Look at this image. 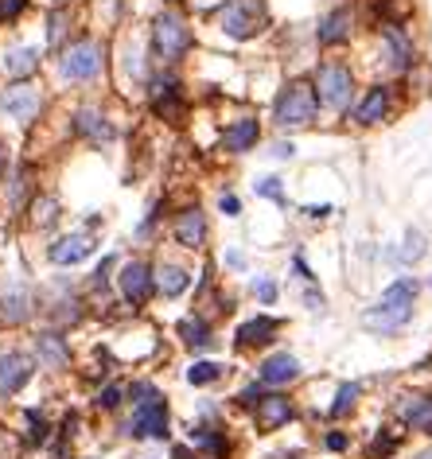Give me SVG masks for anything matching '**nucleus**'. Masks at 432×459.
<instances>
[{"instance_id":"nucleus-27","label":"nucleus","mask_w":432,"mask_h":459,"mask_svg":"<svg viewBox=\"0 0 432 459\" xmlns=\"http://www.w3.org/2000/svg\"><path fill=\"white\" fill-rule=\"evenodd\" d=\"M300 378V358L292 350H273L258 363V382L265 389H289Z\"/></svg>"},{"instance_id":"nucleus-51","label":"nucleus","mask_w":432,"mask_h":459,"mask_svg":"<svg viewBox=\"0 0 432 459\" xmlns=\"http://www.w3.org/2000/svg\"><path fill=\"white\" fill-rule=\"evenodd\" d=\"M323 444H328V452H347L351 436L347 432H328V436H323Z\"/></svg>"},{"instance_id":"nucleus-5","label":"nucleus","mask_w":432,"mask_h":459,"mask_svg":"<svg viewBox=\"0 0 432 459\" xmlns=\"http://www.w3.org/2000/svg\"><path fill=\"white\" fill-rule=\"evenodd\" d=\"M417 296H420V280L417 277H397L378 292V300L370 308H362L359 324L370 335H397L401 327H409L417 311Z\"/></svg>"},{"instance_id":"nucleus-40","label":"nucleus","mask_w":432,"mask_h":459,"mask_svg":"<svg viewBox=\"0 0 432 459\" xmlns=\"http://www.w3.org/2000/svg\"><path fill=\"white\" fill-rule=\"evenodd\" d=\"M125 402H129V386H125V382H105L94 394V405L102 409V413H113V409H121Z\"/></svg>"},{"instance_id":"nucleus-10","label":"nucleus","mask_w":432,"mask_h":459,"mask_svg":"<svg viewBox=\"0 0 432 459\" xmlns=\"http://www.w3.org/2000/svg\"><path fill=\"white\" fill-rule=\"evenodd\" d=\"M144 105L156 121H168V125H180L183 117L191 113V94H188V82L175 66H156V74L149 78L144 86Z\"/></svg>"},{"instance_id":"nucleus-30","label":"nucleus","mask_w":432,"mask_h":459,"mask_svg":"<svg viewBox=\"0 0 432 459\" xmlns=\"http://www.w3.org/2000/svg\"><path fill=\"white\" fill-rule=\"evenodd\" d=\"M172 203H168V195H156V199L149 203V210H144V218L136 222V230H133V241L141 249H149V246H156L160 241V233H164V222L172 218Z\"/></svg>"},{"instance_id":"nucleus-29","label":"nucleus","mask_w":432,"mask_h":459,"mask_svg":"<svg viewBox=\"0 0 432 459\" xmlns=\"http://www.w3.org/2000/svg\"><path fill=\"white\" fill-rule=\"evenodd\" d=\"M394 413H397V421L405 428L432 436V394H401Z\"/></svg>"},{"instance_id":"nucleus-16","label":"nucleus","mask_w":432,"mask_h":459,"mask_svg":"<svg viewBox=\"0 0 432 459\" xmlns=\"http://www.w3.org/2000/svg\"><path fill=\"white\" fill-rule=\"evenodd\" d=\"M168 241L180 253H195V257L207 253V246H211V218H207V210H203L199 199H188V203H180V207L172 210Z\"/></svg>"},{"instance_id":"nucleus-34","label":"nucleus","mask_w":432,"mask_h":459,"mask_svg":"<svg viewBox=\"0 0 432 459\" xmlns=\"http://www.w3.org/2000/svg\"><path fill=\"white\" fill-rule=\"evenodd\" d=\"M188 444L195 448V452H203L207 459H226V452H230L226 432L222 428H214V425H195L188 432Z\"/></svg>"},{"instance_id":"nucleus-17","label":"nucleus","mask_w":432,"mask_h":459,"mask_svg":"<svg viewBox=\"0 0 432 459\" xmlns=\"http://www.w3.org/2000/svg\"><path fill=\"white\" fill-rule=\"evenodd\" d=\"M97 246H102V241H97V233H90V230H63L43 246V257L51 269H74V265H82V261H90Z\"/></svg>"},{"instance_id":"nucleus-36","label":"nucleus","mask_w":432,"mask_h":459,"mask_svg":"<svg viewBox=\"0 0 432 459\" xmlns=\"http://www.w3.org/2000/svg\"><path fill=\"white\" fill-rule=\"evenodd\" d=\"M226 374H230V366L219 363V358H195V363H191L188 370H183V378H188V386H195V389L222 382Z\"/></svg>"},{"instance_id":"nucleus-35","label":"nucleus","mask_w":432,"mask_h":459,"mask_svg":"<svg viewBox=\"0 0 432 459\" xmlns=\"http://www.w3.org/2000/svg\"><path fill=\"white\" fill-rule=\"evenodd\" d=\"M117 265H121V257L117 253H102V257L94 261V269H90V277H86V285H82V292H86V300H97V296H105V288L113 285V277H117Z\"/></svg>"},{"instance_id":"nucleus-12","label":"nucleus","mask_w":432,"mask_h":459,"mask_svg":"<svg viewBox=\"0 0 432 459\" xmlns=\"http://www.w3.org/2000/svg\"><path fill=\"white\" fill-rule=\"evenodd\" d=\"M113 288H117V300H121L133 316L144 311L156 300V257H149V253H129V257H121Z\"/></svg>"},{"instance_id":"nucleus-43","label":"nucleus","mask_w":432,"mask_h":459,"mask_svg":"<svg viewBox=\"0 0 432 459\" xmlns=\"http://www.w3.org/2000/svg\"><path fill=\"white\" fill-rule=\"evenodd\" d=\"M289 269H292V277L300 280V285H320V277L312 272V265H308V257H304V249H297L289 257Z\"/></svg>"},{"instance_id":"nucleus-24","label":"nucleus","mask_w":432,"mask_h":459,"mask_svg":"<svg viewBox=\"0 0 432 459\" xmlns=\"http://www.w3.org/2000/svg\"><path fill=\"white\" fill-rule=\"evenodd\" d=\"M35 355L27 350H4L0 355V397H16L35 378Z\"/></svg>"},{"instance_id":"nucleus-46","label":"nucleus","mask_w":432,"mask_h":459,"mask_svg":"<svg viewBox=\"0 0 432 459\" xmlns=\"http://www.w3.org/2000/svg\"><path fill=\"white\" fill-rule=\"evenodd\" d=\"M331 214H336V203H304L300 207V218L308 222H328Z\"/></svg>"},{"instance_id":"nucleus-7","label":"nucleus","mask_w":432,"mask_h":459,"mask_svg":"<svg viewBox=\"0 0 432 459\" xmlns=\"http://www.w3.org/2000/svg\"><path fill=\"white\" fill-rule=\"evenodd\" d=\"M156 74V58L149 51V35L133 32V27H121V35L113 39V86H121V94H141L149 78Z\"/></svg>"},{"instance_id":"nucleus-20","label":"nucleus","mask_w":432,"mask_h":459,"mask_svg":"<svg viewBox=\"0 0 432 459\" xmlns=\"http://www.w3.org/2000/svg\"><path fill=\"white\" fill-rule=\"evenodd\" d=\"M47 63L43 43H8L0 47V71L8 74V82H35L39 71Z\"/></svg>"},{"instance_id":"nucleus-53","label":"nucleus","mask_w":432,"mask_h":459,"mask_svg":"<svg viewBox=\"0 0 432 459\" xmlns=\"http://www.w3.org/2000/svg\"><path fill=\"white\" fill-rule=\"evenodd\" d=\"M160 4H164V8H180L183 0H160Z\"/></svg>"},{"instance_id":"nucleus-2","label":"nucleus","mask_w":432,"mask_h":459,"mask_svg":"<svg viewBox=\"0 0 432 459\" xmlns=\"http://www.w3.org/2000/svg\"><path fill=\"white\" fill-rule=\"evenodd\" d=\"M312 82H316V94H320V105L323 113L331 117H343L347 121V113L355 110L359 94H362V71L359 63L351 55H320L316 66H312Z\"/></svg>"},{"instance_id":"nucleus-25","label":"nucleus","mask_w":432,"mask_h":459,"mask_svg":"<svg viewBox=\"0 0 432 459\" xmlns=\"http://www.w3.org/2000/svg\"><path fill=\"white\" fill-rule=\"evenodd\" d=\"M175 339H180L183 350H191V355H203V350H211L214 343H219V335H214V324L211 316L203 308L188 311V316L175 324Z\"/></svg>"},{"instance_id":"nucleus-1","label":"nucleus","mask_w":432,"mask_h":459,"mask_svg":"<svg viewBox=\"0 0 432 459\" xmlns=\"http://www.w3.org/2000/svg\"><path fill=\"white\" fill-rule=\"evenodd\" d=\"M113 78V39L82 27L63 51H55V86L58 90H102Z\"/></svg>"},{"instance_id":"nucleus-9","label":"nucleus","mask_w":432,"mask_h":459,"mask_svg":"<svg viewBox=\"0 0 432 459\" xmlns=\"http://www.w3.org/2000/svg\"><path fill=\"white\" fill-rule=\"evenodd\" d=\"M211 24L230 43H253V39H261L269 32L273 19H269L265 0H222L211 12Z\"/></svg>"},{"instance_id":"nucleus-31","label":"nucleus","mask_w":432,"mask_h":459,"mask_svg":"<svg viewBox=\"0 0 432 459\" xmlns=\"http://www.w3.org/2000/svg\"><path fill=\"white\" fill-rule=\"evenodd\" d=\"M78 35V24H74V12L66 4H55L51 12H47V24H43V47L47 51H63L66 43Z\"/></svg>"},{"instance_id":"nucleus-37","label":"nucleus","mask_w":432,"mask_h":459,"mask_svg":"<svg viewBox=\"0 0 432 459\" xmlns=\"http://www.w3.org/2000/svg\"><path fill=\"white\" fill-rule=\"evenodd\" d=\"M250 296L258 300L261 308H273L281 300V280L273 272H253L250 277Z\"/></svg>"},{"instance_id":"nucleus-19","label":"nucleus","mask_w":432,"mask_h":459,"mask_svg":"<svg viewBox=\"0 0 432 459\" xmlns=\"http://www.w3.org/2000/svg\"><path fill=\"white\" fill-rule=\"evenodd\" d=\"M188 292H195L191 261L172 257V253H156V300L172 304V300H183Z\"/></svg>"},{"instance_id":"nucleus-22","label":"nucleus","mask_w":432,"mask_h":459,"mask_svg":"<svg viewBox=\"0 0 432 459\" xmlns=\"http://www.w3.org/2000/svg\"><path fill=\"white\" fill-rule=\"evenodd\" d=\"M250 413H253V428L258 432H277V428H289V421L297 417V405H292V397L284 389H269Z\"/></svg>"},{"instance_id":"nucleus-42","label":"nucleus","mask_w":432,"mask_h":459,"mask_svg":"<svg viewBox=\"0 0 432 459\" xmlns=\"http://www.w3.org/2000/svg\"><path fill=\"white\" fill-rule=\"evenodd\" d=\"M214 210L222 214V218H242V199H238V191H230V187H222L219 191V199H214Z\"/></svg>"},{"instance_id":"nucleus-4","label":"nucleus","mask_w":432,"mask_h":459,"mask_svg":"<svg viewBox=\"0 0 432 459\" xmlns=\"http://www.w3.org/2000/svg\"><path fill=\"white\" fill-rule=\"evenodd\" d=\"M144 35H149V51L156 58V66H175V71H180V66L199 51V32H195V24L180 12V8H160V12H152Z\"/></svg>"},{"instance_id":"nucleus-49","label":"nucleus","mask_w":432,"mask_h":459,"mask_svg":"<svg viewBox=\"0 0 432 459\" xmlns=\"http://www.w3.org/2000/svg\"><path fill=\"white\" fill-rule=\"evenodd\" d=\"M300 300H304V308H312V311H316V308H323V304H328V296H323V288H320V285H304V292H300Z\"/></svg>"},{"instance_id":"nucleus-23","label":"nucleus","mask_w":432,"mask_h":459,"mask_svg":"<svg viewBox=\"0 0 432 459\" xmlns=\"http://www.w3.org/2000/svg\"><path fill=\"white\" fill-rule=\"evenodd\" d=\"M32 350L35 363L47 370H71V339L58 327H39L32 335Z\"/></svg>"},{"instance_id":"nucleus-48","label":"nucleus","mask_w":432,"mask_h":459,"mask_svg":"<svg viewBox=\"0 0 432 459\" xmlns=\"http://www.w3.org/2000/svg\"><path fill=\"white\" fill-rule=\"evenodd\" d=\"M390 452H397V436L394 432H378V440H374V448H370V459H386Z\"/></svg>"},{"instance_id":"nucleus-50","label":"nucleus","mask_w":432,"mask_h":459,"mask_svg":"<svg viewBox=\"0 0 432 459\" xmlns=\"http://www.w3.org/2000/svg\"><path fill=\"white\" fill-rule=\"evenodd\" d=\"M269 156H273V160H297V144H292V141H273Z\"/></svg>"},{"instance_id":"nucleus-13","label":"nucleus","mask_w":432,"mask_h":459,"mask_svg":"<svg viewBox=\"0 0 432 459\" xmlns=\"http://www.w3.org/2000/svg\"><path fill=\"white\" fill-rule=\"evenodd\" d=\"M374 47H378V63H382V74L386 78H405L409 71L417 66V39L409 27L401 24H386V27H374Z\"/></svg>"},{"instance_id":"nucleus-47","label":"nucleus","mask_w":432,"mask_h":459,"mask_svg":"<svg viewBox=\"0 0 432 459\" xmlns=\"http://www.w3.org/2000/svg\"><path fill=\"white\" fill-rule=\"evenodd\" d=\"M265 394H269V389H265L261 382H258V378H253V382L250 386H245V389H238V397H234V402H238L242 409H253V405H258L261 402V397Z\"/></svg>"},{"instance_id":"nucleus-32","label":"nucleus","mask_w":432,"mask_h":459,"mask_svg":"<svg viewBox=\"0 0 432 459\" xmlns=\"http://www.w3.org/2000/svg\"><path fill=\"white\" fill-rule=\"evenodd\" d=\"M63 214H66V210H63V199H58L55 191H39L35 199H32V207H27L24 218H27V226H32V230L51 233L58 222H63Z\"/></svg>"},{"instance_id":"nucleus-44","label":"nucleus","mask_w":432,"mask_h":459,"mask_svg":"<svg viewBox=\"0 0 432 459\" xmlns=\"http://www.w3.org/2000/svg\"><path fill=\"white\" fill-rule=\"evenodd\" d=\"M27 4H32V0H0V27H12L16 19H24Z\"/></svg>"},{"instance_id":"nucleus-33","label":"nucleus","mask_w":432,"mask_h":459,"mask_svg":"<svg viewBox=\"0 0 432 459\" xmlns=\"http://www.w3.org/2000/svg\"><path fill=\"white\" fill-rule=\"evenodd\" d=\"M425 253H428V238H425V230L420 226H409L405 233H401V241L394 249H386V257L394 261V265L401 269H413L417 261H425Z\"/></svg>"},{"instance_id":"nucleus-18","label":"nucleus","mask_w":432,"mask_h":459,"mask_svg":"<svg viewBox=\"0 0 432 459\" xmlns=\"http://www.w3.org/2000/svg\"><path fill=\"white\" fill-rule=\"evenodd\" d=\"M261 136H265L261 113L242 110V113H234L230 121L222 125V133H219V152H226V156H250V152L261 149Z\"/></svg>"},{"instance_id":"nucleus-26","label":"nucleus","mask_w":432,"mask_h":459,"mask_svg":"<svg viewBox=\"0 0 432 459\" xmlns=\"http://www.w3.org/2000/svg\"><path fill=\"white\" fill-rule=\"evenodd\" d=\"M284 319L269 316V311H261V316H250L245 324H238V331H234V347L238 350H265L269 343H277Z\"/></svg>"},{"instance_id":"nucleus-21","label":"nucleus","mask_w":432,"mask_h":459,"mask_svg":"<svg viewBox=\"0 0 432 459\" xmlns=\"http://www.w3.org/2000/svg\"><path fill=\"white\" fill-rule=\"evenodd\" d=\"M35 311H39V292L27 285L24 277H12L0 285V319H4L8 327L27 324Z\"/></svg>"},{"instance_id":"nucleus-38","label":"nucleus","mask_w":432,"mask_h":459,"mask_svg":"<svg viewBox=\"0 0 432 459\" xmlns=\"http://www.w3.org/2000/svg\"><path fill=\"white\" fill-rule=\"evenodd\" d=\"M250 187H253V195H258V199L277 203V207H289V187H284L281 175H258Z\"/></svg>"},{"instance_id":"nucleus-8","label":"nucleus","mask_w":432,"mask_h":459,"mask_svg":"<svg viewBox=\"0 0 432 459\" xmlns=\"http://www.w3.org/2000/svg\"><path fill=\"white\" fill-rule=\"evenodd\" d=\"M129 405L133 417L125 421V436L133 440H168L172 436V413L168 397L156 382H133L129 386Z\"/></svg>"},{"instance_id":"nucleus-52","label":"nucleus","mask_w":432,"mask_h":459,"mask_svg":"<svg viewBox=\"0 0 432 459\" xmlns=\"http://www.w3.org/2000/svg\"><path fill=\"white\" fill-rule=\"evenodd\" d=\"M4 172H8V149L0 144V175H4Z\"/></svg>"},{"instance_id":"nucleus-6","label":"nucleus","mask_w":432,"mask_h":459,"mask_svg":"<svg viewBox=\"0 0 432 459\" xmlns=\"http://www.w3.org/2000/svg\"><path fill=\"white\" fill-rule=\"evenodd\" d=\"M66 136L86 144V149L102 152V149H113V144L121 141V125H117V117H113L105 97L86 94L66 110Z\"/></svg>"},{"instance_id":"nucleus-15","label":"nucleus","mask_w":432,"mask_h":459,"mask_svg":"<svg viewBox=\"0 0 432 459\" xmlns=\"http://www.w3.org/2000/svg\"><path fill=\"white\" fill-rule=\"evenodd\" d=\"M394 113H397V82L394 78H370L362 86L355 110L347 113V125H355V129H378Z\"/></svg>"},{"instance_id":"nucleus-11","label":"nucleus","mask_w":432,"mask_h":459,"mask_svg":"<svg viewBox=\"0 0 432 459\" xmlns=\"http://www.w3.org/2000/svg\"><path fill=\"white\" fill-rule=\"evenodd\" d=\"M362 12L351 0H339V4H331L328 12H320V19L312 24V43H316V51L323 55H336V51H347V47H355V39L362 35Z\"/></svg>"},{"instance_id":"nucleus-41","label":"nucleus","mask_w":432,"mask_h":459,"mask_svg":"<svg viewBox=\"0 0 432 459\" xmlns=\"http://www.w3.org/2000/svg\"><path fill=\"white\" fill-rule=\"evenodd\" d=\"M24 425H27V444H47V436H51V425H47L43 413L27 409V413H24Z\"/></svg>"},{"instance_id":"nucleus-45","label":"nucleus","mask_w":432,"mask_h":459,"mask_svg":"<svg viewBox=\"0 0 432 459\" xmlns=\"http://www.w3.org/2000/svg\"><path fill=\"white\" fill-rule=\"evenodd\" d=\"M222 269H230V272H250V257H245V249L238 246H230V249H222Z\"/></svg>"},{"instance_id":"nucleus-28","label":"nucleus","mask_w":432,"mask_h":459,"mask_svg":"<svg viewBox=\"0 0 432 459\" xmlns=\"http://www.w3.org/2000/svg\"><path fill=\"white\" fill-rule=\"evenodd\" d=\"M35 195H39L35 168H32V164H19V168L8 175V183H4V207H8V214H27Z\"/></svg>"},{"instance_id":"nucleus-14","label":"nucleus","mask_w":432,"mask_h":459,"mask_svg":"<svg viewBox=\"0 0 432 459\" xmlns=\"http://www.w3.org/2000/svg\"><path fill=\"white\" fill-rule=\"evenodd\" d=\"M47 90L39 82H8L0 86V117L16 129H32L47 113Z\"/></svg>"},{"instance_id":"nucleus-54","label":"nucleus","mask_w":432,"mask_h":459,"mask_svg":"<svg viewBox=\"0 0 432 459\" xmlns=\"http://www.w3.org/2000/svg\"><path fill=\"white\" fill-rule=\"evenodd\" d=\"M413 459H432V452H420V455H413Z\"/></svg>"},{"instance_id":"nucleus-39","label":"nucleus","mask_w":432,"mask_h":459,"mask_svg":"<svg viewBox=\"0 0 432 459\" xmlns=\"http://www.w3.org/2000/svg\"><path fill=\"white\" fill-rule=\"evenodd\" d=\"M359 397H362V386H359V382H343V386L336 389V402H331L328 417H331V421H343V417H351V413H355V405H359Z\"/></svg>"},{"instance_id":"nucleus-55","label":"nucleus","mask_w":432,"mask_h":459,"mask_svg":"<svg viewBox=\"0 0 432 459\" xmlns=\"http://www.w3.org/2000/svg\"><path fill=\"white\" fill-rule=\"evenodd\" d=\"M428 288H432V277H428Z\"/></svg>"},{"instance_id":"nucleus-3","label":"nucleus","mask_w":432,"mask_h":459,"mask_svg":"<svg viewBox=\"0 0 432 459\" xmlns=\"http://www.w3.org/2000/svg\"><path fill=\"white\" fill-rule=\"evenodd\" d=\"M323 105L316 94L312 74H289L281 78V86L269 97V121L277 133H304L312 125H320Z\"/></svg>"}]
</instances>
